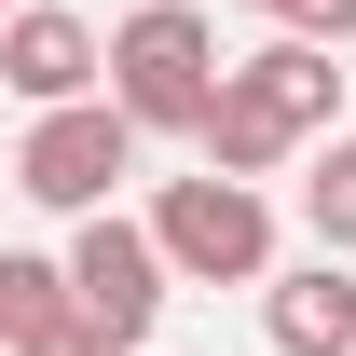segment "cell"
I'll return each instance as SVG.
<instances>
[{
    "mask_svg": "<svg viewBox=\"0 0 356 356\" xmlns=\"http://www.w3.org/2000/svg\"><path fill=\"white\" fill-rule=\"evenodd\" d=\"M315 137H343V55H315V42H261V55H233L220 69V110H206V178H247L261 192L288 151H315Z\"/></svg>",
    "mask_w": 356,
    "mask_h": 356,
    "instance_id": "obj_1",
    "label": "cell"
},
{
    "mask_svg": "<svg viewBox=\"0 0 356 356\" xmlns=\"http://www.w3.org/2000/svg\"><path fill=\"white\" fill-rule=\"evenodd\" d=\"M110 110L137 137H206V110H220V28L192 0H137L110 28Z\"/></svg>",
    "mask_w": 356,
    "mask_h": 356,
    "instance_id": "obj_2",
    "label": "cell"
},
{
    "mask_svg": "<svg viewBox=\"0 0 356 356\" xmlns=\"http://www.w3.org/2000/svg\"><path fill=\"white\" fill-rule=\"evenodd\" d=\"M151 247H165L178 288H274V192L192 165V178L151 192Z\"/></svg>",
    "mask_w": 356,
    "mask_h": 356,
    "instance_id": "obj_3",
    "label": "cell"
},
{
    "mask_svg": "<svg viewBox=\"0 0 356 356\" xmlns=\"http://www.w3.org/2000/svg\"><path fill=\"white\" fill-rule=\"evenodd\" d=\"M124 178H137V124L110 110V96H83V110H28V137H14V192H28V206H55V220H110Z\"/></svg>",
    "mask_w": 356,
    "mask_h": 356,
    "instance_id": "obj_4",
    "label": "cell"
},
{
    "mask_svg": "<svg viewBox=\"0 0 356 356\" xmlns=\"http://www.w3.org/2000/svg\"><path fill=\"white\" fill-rule=\"evenodd\" d=\"M55 274H69V315H83L110 356H137V343H151V329H165V288H178V274H165V247H151V220H124V206L69 233V261H55Z\"/></svg>",
    "mask_w": 356,
    "mask_h": 356,
    "instance_id": "obj_5",
    "label": "cell"
},
{
    "mask_svg": "<svg viewBox=\"0 0 356 356\" xmlns=\"http://www.w3.org/2000/svg\"><path fill=\"white\" fill-rule=\"evenodd\" d=\"M0 96H28V110H83V96H110V42H96L69 0H28V14L0 28Z\"/></svg>",
    "mask_w": 356,
    "mask_h": 356,
    "instance_id": "obj_6",
    "label": "cell"
},
{
    "mask_svg": "<svg viewBox=\"0 0 356 356\" xmlns=\"http://www.w3.org/2000/svg\"><path fill=\"white\" fill-rule=\"evenodd\" d=\"M261 343L274 356H356V274L343 261H288L261 288Z\"/></svg>",
    "mask_w": 356,
    "mask_h": 356,
    "instance_id": "obj_7",
    "label": "cell"
},
{
    "mask_svg": "<svg viewBox=\"0 0 356 356\" xmlns=\"http://www.w3.org/2000/svg\"><path fill=\"white\" fill-rule=\"evenodd\" d=\"M302 220H315V261H356V124L315 137V165H302Z\"/></svg>",
    "mask_w": 356,
    "mask_h": 356,
    "instance_id": "obj_8",
    "label": "cell"
},
{
    "mask_svg": "<svg viewBox=\"0 0 356 356\" xmlns=\"http://www.w3.org/2000/svg\"><path fill=\"white\" fill-rule=\"evenodd\" d=\"M55 315H69V274L42 247H0V356L28 343V329H55Z\"/></svg>",
    "mask_w": 356,
    "mask_h": 356,
    "instance_id": "obj_9",
    "label": "cell"
},
{
    "mask_svg": "<svg viewBox=\"0 0 356 356\" xmlns=\"http://www.w3.org/2000/svg\"><path fill=\"white\" fill-rule=\"evenodd\" d=\"M274 42H315V55H343V42H356V0H274Z\"/></svg>",
    "mask_w": 356,
    "mask_h": 356,
    "instance_id": "obj_10",
    "label": "cell"
},
{
    "mask_svg": "<svg viewBox=\"0 0 356 356\" xmlns=\"http://www.w3.org/2000/svg\"><path fill=\"white\" fill-rule=\"evenodd\" d=\"M14 356H110V343H96L83 315H55V329H28V343H14Z\"/></svg>",
    "mask_w": 356,
    "mask_h": 356,
    "instance_id": "obj_11",
    "label": "cell"
},
{
    "mask_svg": "<svg viewBox=\"0 0 356 356\" xmlns=\"http://www.w3.org/2000/svg\"><path fill=\"white\" fill-rule=\"evenodd\" d=\"M14 14H28V0H0V28H14Z\"/></svg>",
    "mask_w": 356,
    "mask_h": 356,
    "instance_id": "obj_12",
    "label": "cell"
},
{
    "mask_svg": "<svg viewBox=\"0 0 356 356\" xmlns=\"http://www.w3.org/2000/svg\"><path fill=\"white\" fill-rule=\"evenodd\" d=\"M261 14H274V0H261Z\"/></svg>",
    "mask_w": 356,
    "mask_h": 356,
    "instance_id": "obj_13",
    "label": "cell"
}]
</instances>
